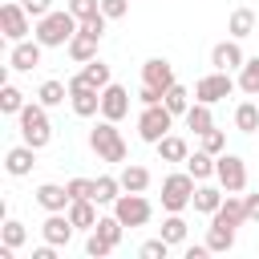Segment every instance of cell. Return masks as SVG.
<instances>
[{
  "instance_id": "obj_1",
  "label": "cell",
  "mask_w": 259,
  "mask_h": 259,
  "mask_svg": "<svg viewBox=\"0 0 259 259\" xmlns=\"http://www.w3.org/2000/svg\"><path fill=\"white\" fill-rule=\"evenodd\" d=\"M81 28V20L69 12V8H61V12H49V16H40L36 20V28H32V36L45 45V49H65L69 40H73V32Z\"/></svg>"
},
{
  "instance_id": "obj_2",
  "label": "cell",
  "mask_w": 259,
  "mask_h": 259,
  "mask_svg": "<svg viewBox=\"0 0 259 259\" xmlns=\"http://www.w3.org/2000/svg\"><path fill=\"white\" fill-rule=\"evenodd\" d=\"M16 121H20V142H28V146H36V150H45V146L53 142L49 105H40V101H28V105L16 113Z\"/></svg>"
},
{
  "instance_id": "obj_3",
  "label": "cell",
  "mask_w": 259,
  "mask_h": 259,
  "mask_svg": "<svg viewBox=\"0 0 259 259\" xmlns=\"http://www.w3.org/2000/svg\"><path fill=\"white\" fill-rule=\"evenodd\" d=\"M89 150H93L101 162H125V154H130L117 121H109V117H101V121L89 130Z\"/></svg>"
},
{
  "instance_id": "obj_4",
  "label": "cell",
  "mask_w": 259,
  "mask_h": 259,
  "mask_svg": "<svg viewBox=\"0 0 259 259\" xmlns=\"http://www.w3.org/2000/svg\"><path fill=\"white\" fill-rule=\"evenodd\" d=\"M194 186H198V178H194L190 170L166 174V178H162V210H166V214H170V210H186V206L194 202Z\"/></svg>"
},
{
  "instance_id": "obj_5",
  "label": "cell",
  "mask_w": 259,
  "mask_h": 259,
  "mask_svg": "<svg viewBox=\"0 0 259 259\" xmlns=\"http://www.w3.org/2000/svg\"><path fill=\"white\" fill-rule=\"evenodd\" d=\"M113 214L134 231V227H146V223H150L154 206H150L146 190H121V194H117V202H113Z\"/></svg>"
},
{
  "instance_id": "obj_6",
  "label": "cell",
  "mask_w": 259,
  "mask_h": 259,
  "mask_svg": "<svg viewBox=\"0 0 259 259\" xmlns=\"http://www.w3.org/2000/svg\"><path fill=\"white\" fill-rule=\"evenodd\" d=\"M170 125H174V113H170L162 101H158V105H146L142 117H138V138L150 142V146H158V142L170 134Z\"/></svg>"
},
{
  "instance_id": "obj_7",
  "label": "cell",
  "mask_w": 259,
  "mask_h": 259,
  "mask_svg": "<svg viewBox=\"0 0 259 259\" xmlns=\"http://www.w3.org/2000/svg\"><path fill=\"white\" fill-rule=\"evenodd\" d=\"M0 28H4V36L16 45V40H28V32H32L36 24H32V16H28V8H24V4L4 0V4H0Z\"/></svg>"
},
{
  "instance_id": "obj_8",
  "label": "cell",
  "mask_w": 259,
  "mask_h": 259,
  "mask_svg": "<svg viewBox=\"0 0 259 259\" xmlns=\"http://www.w3.org/2000/svg\"><path fill=\"white\" fill-rule=\"evenodd\" d=\"M235 89H239V81H235L231 73L214 69V73H206V77H198V81H194V101H206V105H214V101L231 97Z\"/></svg>"
},
{
  "instance_id": "obj_9",
  "label": "cell",
  "mask_w": 259,
  "mask_h": 259,
  "mask_svg": "<svg viewBox=\"0 0 259 259\" xmlns=\"http://www.w3.org/2000/svg\"><path fill=\"white\" fill-rule=\"evenodd\" d=\"M69 105L77 117H93V113H101V89H93L81 73H73L69 77Z\"/></svg>"
},
{
  "instance_id": "obj_10",
  "label": "cell",
  "mask_w": 259,
  "mask_h": 259,
  "mask_svg": "<svg viewBox=\"0 0 259 259\" xmlns=\"http://www.w3.org/2000/svg\"><path fill=\"white\" fill-rule=\"evenodd\" d=\"M214 178H219V186H223L227 194H243V190H247V162H243L239 154H219Z\"/></svg>"
},
{
  "instance_id": "obj_11",
  "label": "cell",
  "mask_w": 259,
  "mask_h": 259,
  "mask_svg": "<svg viewBox=\"0 0 259 259\" xmlns=\"http://www.w3.org/2000/svg\"><path fill=\"white\" fill-rule=\"evenodd\" d=\"M40 53H45V45L32 36V40H16L12 45V53H8V69H16V73H32L36 65H40Z\"/></svg>"
},
{
  "instance_id": "obj_12",
  "label": "cell",
  "mask_w": 259,
  "mask_h": 259,
  "mask_svg": "<svg viewBox=\"0 0 259 259\" xmlns=\"http://www.w3.org/2000/svg\"><path fill=\"white\" fill-rule=\"evenodd\" d=\"M125 113H130V89H125V85H117V81H109V85L101 89V117L121 121Z\"/></svg>"
},
{
  "instance_id": "obj_13",
  "label": "cell",
  "mask_w": 259,
  "mask_h": 259,
  "mask_svg": "<svg viewBox=\"0 0 259 259\" xmlns=\"http://www.w3.org/2000/svg\"><path fill=\"white\" fill-rule=\"evenodd\" d=\"M73 219L65 214V210H49V219L40 223V235H45V243H53V247H69V239H73Z\"/></svg>"
},
{
  "instance_id": "obj_14",
  "label": "cell",
  "mask_w": 259,
  "mask_h": 259,
  "mask_svg": "<svg viewBox=\"0 0 259 259\" xmlns=\"http://www.w3.org/2000/svg\"><path fill=\"white\" fill-rule=\"evenodd\" d=\"M243 45L235 40V36H227V40H219L214 49H210V65L214 69H223V73H235V69H243Z\"/></svg>"
},
{
  "instance_id": "obj_15",
  "label": "cell",
  "mask_w": 259,
  "mask_h": 259,
  "mask_svg": "<svg viewBox=\"0 0 259 259\" xmlns=\"http://www.w3.org/2000/svg\"><path fill=\"white\" fill-rule=\"evenodd\" d=\"M142 85H154V89H170L174 85V65L166 61V57H150L146 65H142Z\"/></svg>"
},
{
  "instance_id": "obj_16",
  "label": "cell",
  "mask_w": 259,
  "mask_h": 259,
  "mask_svg": "<svg viewBox=\"0 0 259 259\" xmlns=\"http://www.w3.org/2000/svg\"><path fill=\"white\" fill-rule=\"evenodd\" d=\"M32 166H36V146H28V142H20V146H12V150L4 154V170H8L12 178L32 174Z\"/></svg>"
},
{
  "instance_id": "obj_17",
  "label": "cell",
  "mask_w": 259,
  "mask_h": 259,
  "mask_svg": "<svg viewBox=\"0 0 259 259\" xmlns=\"http://www.w3.org/2000/svg\"><path fill=\"white\" fill-rule=\"evenodd\" d=\"M97 45H101V36H93V32L77 28V32H73V40L65 45V53H69L77 65H85V61H93V57H97Z\"/></svg>"
},
{
  "instance_id": "obj_18",
  "label": "cell",
  "mask_w": 259,
  "mask_h": 259,
  "mask_svg": "<svg viewBox=\"0 0 259 259\" xmlns=\"http://www.w3.org/2000/svg\"><path fill=\"white\" fill-rule=\"evenodd\" d=\"M36 202H40L45 210H69L73 194H69V186H61V182H45V186H36Z\"/></svg>"
},
{
  "instance_id": "obj_19",
  "label": "cell",
  "mask_w": 259,
  "mask_h": 259,
  "mask_svg": "<svg viewBox=\"0 0 259 259\" xmlns=\"http://www.w3.org/2000/svg\"><path fill=\"white\" fill-rule=\"evenodd\" d=\"M210 223H223V227H243V223H247V206H243V198H239V194H227V198H223V206L210 214Z\"/></svg>"
},
{
  "instance_id": "obj_20",
  "label": "cell",
  "mask_w": 259,
  "mask_h": 259,
  "mask_svg": "<svg viewBox=\"0 0 259 259\" xmlns=\"http://www.w3.org/2000/svg\"><path fill=\"white\" fill-rule=\"evenodd\" d=\"M65 214L73 219V227H77V231H93V227H97V219H101V214H97V202H93V198H73Z\"/></svg>"
},
{
  "instance_id": "obj_21",
  "label": "cell",
  "mask_w": 259,
  "mask_h": 259,
  "mask_svg": "<svg viewBox=\"0 0 259 259\" xmlns=\"http://www.w3.org/2000/svg\"><path fill=\"white\" fill-rule=\"evenodd\" d=\"M223 198H227V190H223V186H206V182H198V186H194V202H190V206H194L198 214H214V210L223 206Z\"/></svg>"
},
{
  "instance_id": "obj_22",
  "label": "cell",
  "mask_w": 259,
  "mask_h": 259,
  "mask_svg": "<svg viewBox=\"0 0 259 259\" xmlns=\"http://www.w3.org/2000/svg\"><path fill=\"white\" fill-rule=\"evenodd\" d=\"M117 194H121V178L117 174H97L93 178V202L97 206H113Z\"/></svg>"
},
{
  "instance_id": "obj_23",
  "label": "cell",
  "mask_w": 259,
  "mask_h": 259,
  "mask_svg": "<svg viewBox=\"0 0 259 259\" xmlns=\"http://www.w3.org/2000/svg\"><path fill=\"white\" fill-rule=\"evenodd\" d=\"M186 130H194L198 138H202L206 130H214V113H210L206 101H194V105L186 109Z\"/></svg>"
},
{
  "instance_id": "obj_24",
  "label": "cell",
  "mask_w": 259,
  "mask_h": 259,
  "mask_svg": "<svg viewBox=\"0 0 259 259\" xmlns=\"http://www.w3.org/2000/svg\"><path fill=\"white\" fill-rule=\"evenodd\" d=\"M158 158H162V162H186V158H190V146H186V138H178V134H166V138L158 142Z\"/></svg>"
},
{
  "instance_id": "obj_25",
  "label": "cell",
  "mask_w": 259,
  "mask_h": 259,
  "mask_svg": "<svg viewBox=\"0 0 259 259\" xmlns=\"http://www.w3.org/2000/svg\"><path fill=\"white\" fill-rule=\"evenodd\" d=\"M186 231H190V227H186L182 210H170V214L162 219V231H158V235H162L170 247H178V243H186Z\"/></svg>"
},
{
  "instance_id": "obj_26",
  "label": "cell",
  "mask_w": 259,
  "mask_h": 259,
  "mask_svg": "<svg viewBox=\"0 0 259 259\" xmlns=\"http://www.w3.org/2000/svg\"><path fill=\"white\" fill-rule=\"evenodd\" d=\"M206 247H210V255H223V251H231V247H235V227L210 223V231H206Z\"/></svg>"
},
{
  "instance_id": "obj_27",
  "label": "cell",
  "mask_w": 259,
  "mask_h": 259,
  "mask_svg": "<svg viewBox=\"0 0 259 259\" xmlns=\"http://www.w3.org/2000/svg\"><path fill=\"white\" fill-rule=\"evenodd\" d=\"M235 130L239 134H255L259 130V101H239L235 105Z\"/></svg>"
},
{
  "instance_id": "obj_28",
  "label": "cell",
  "mask_w": 259,
  "mask_h": 259,
  "mask_svg": "<svg viewBox=\"0 0 259 259\" xmlns=\"http://www.w3.org/2000/svg\"><path fill=\"white\" fill-rule=\"evenodd\" d=\"M227 32H231L235 40L251 36V32H255V12H251V8H235V12H231V20H227Z\"/></svg>"
},
{
  "instance_id": "obj_29",
  "label": "cell",
  "mask_w": 259,
  "mask_h": 259,
  "mask_svg": "<svg viewBox=\"0 0 259 259\" xmlns=\"http://www.w3.org/2000/svg\"><path fill=\"white\" fill-rule=\"evenodd\" d=\"M162 105H166V109H170L174 117H186V109H190L194 101H190V93H186V85H178V81H174V85L166 89V97H162Z\"/></svg>"
},
{
  "instance_id": "obj_30",
  "label": "cell",
  "mask_w": 259,
  "mask_h": 259,
  "mask_svg": "<svg viewBox=\"0 0 259 259\" xmlns=\"http://www.w3.org/2000/svg\"><path fill=\"white\" fill-rule=\"evenodd\" d=\"M214 162H219L214 154H206V150H194V154H190V158H186L182 166H186V170H190V174H194L198 182H206V178L214 174Z\"/></svg>"
},
{
  "instance_id": "obj_31",
  "label": "cell",
  "mask_w": 259,
  "mask_h": 259,
  "mask_svg": "<svg viewBox=\"0 0 259 259\" xmlns=\"http://www.w3.org/2000/svg\"><path fill=\"white\" fill-rule=\"evenodd\" d=\"M117 178H121V190H146V186H150V170L138 166V162H125Z\"/></svg>"
},
{
  "instance_id": "obj_32",
  "label": "cell",
  "mask_w": 259,
  "mask_h": 259,
  "mask_svg": "<svg viewBox=\"0 0 259 259\" xmlns=\"http://www.w3.org/2000/svg\"><path fill=\"white\" fill-rule=\"evenodd\" d=\"M235 81H239V89H243L247 97H259V57H247Z\"/></svg>"
},
{
  "instance_id": "obj_33",
  "label": "cell",
  "mask_w": 259,
  "mask_h": 259,
  "mask_svg": "<svg viewBox=\"0 0 259 259\" xmlns=\"http://www.w3.org/2000/svg\"><path fill=\"white\" fill-rule=\"evenodd\" d=\"M81 77H85V81H89L93 89H105V85L113 81V73H109V65H105V61H97V57L81 65Z\"/></svg>"
},
{
  "instance_id": "obj_34",
  "label": "cell",
  "mask_w": 259,
  "mask_h": 259,
  "mask_svg": "<svg viewBox=\"0 0 259 259\" xmlns=\"http://www.w3.org/2000/svg\"><path fill=\"white\" fill-rule=\"evenodd\" d=\"M65 97H69V81H45V85L36 89V101H40V105H49V109H53V105H61Z\"/></svg>"
},
{
  "instance_id": "obj_35",
  "label": "cell",
  "mask_w": 259,
  "mask_h": 259,
  "mask_svg": "<svg viewBox=\"0 0 259 259\" xmlns=\"http://www.w3.org/2000/svg\"><path fill=\"white\" fill-rule=\"evenodd\" d=\"M28 101H24V93L12 85V81H4V89H0V113H8V117H16L20 109H24Z\"/></svg>"
},
{
  "instance_id": "obj_36",
  "label": "cell",
  "mask_w": 259,
  "mask_h": 259,
  "mask_svg": "<svg viewBox=\"0 0 259 259\" xmlns=\"http://www.w3.org/2000/svg\"><path fill=\"white\" fill-rule=\"evenodd\" d=\"M24 239H28L24 223H16V219H4V227H0V243H8V247H24Z\"/></svg>"
},
{
  "instance_id": "obj_37",
  "label": "cell",
  "mask_w": 259,
  "mask_h": 259,
  "mask_svg": "<svg viewBox=\"0 0 259 259\" xmlns=\"http://www.w3.org/2000/svg\"><path fill=\"white\" fill-rule=\"evenodd\" d=\"M109 251H113V243H109V239H101L97 231H89V239H85V255H89V259H105Z\"/></svg>"
},
{
  "instance_id": "obj_38",
  "label": "cell",
  "mask_w": 259,
  "mask_h": 259,
  "mask_svg": "<svg viewBox=\"0 0 259 259\" xmlns=\"http://www.w3.org/2000/svg\"><path fill=\"white\" fill-rule=\"evenodd\" d=\"M138 255H142V259H166V255H170V243H166L162 235H158V239H146V243L138 247Z\"/></svg>"
},
{
  "instance_id": "obj_39",
  "label": "cell",
  "mask_w": 259,
  "mask_h": 259,
  "mask_svg": "<svg viewBox=\"0 0 259 259\" xmlns=\"http://www.w3.org/2000/svg\"><path fill=\"white\" fill-rule=\"evenodd\" d=\"M69 12L77 20H93V16H101V0H69Z\"/></svg>"
},
{
  "instance_id": "obj_40",
  "label": "cell",
  "mask_w": 259,
  "mask_h": 259,
  "mask_svg": "<svg viewBox=\"0 0 259 259\" xmlns=\"http://www.w3.org/2000/svg\"><path fill=\"white\" fill-rule=\"evenodd\" d=\"M202 150L214 154V158L227 154V134H223V130H206V134H202Z\"/></svg>"
},
{
  "instance_id": "obj_41",
  "label": "cell",
  "mask_w": 259,
  "mask_h": 259,
  "mask_svg": "<svg viewBox=\"0 0 259 259\" xmlns=\"http://www.w3.org/2000/svg\"><path fill=\"white\" fill-rule=\"evenodd\" d=\"M65 186H69L73 198H93V178H69Z\"/></svg>"
},
{
  "instance_id": "obj_42",
  "label": "cell",
  "mask_w": 259,
  "mask_h": 259,
  "mask_svg": "<svg viewBox=\"0 0 259 259\" xmlns=\"http://www.w3.org/2000/svg\"><path fill=\"white\" fill-rule=\"evenodd\" d=\"M101 12H105L109 20H121V16L130 12V0H101Z\"/></svg>"
},
{
  "instance_id": "obj_43",
  "label": "cell",
  "mask_w": 259,
  "mask_h": 259,
  "mask_svg": "<svg viewBox=\"0 0 259 259\" xmlns=\"http://www.w3.org/2000/svg\"><path fill=\"white\" fill-rule=\"evenodd\" d=\"M20 4L28 8V16H32V20H40V16H49V12H53V0H20Z\"/></svg>"
},
{
  "instance_id": "obj_44",
  "label": "cell",
  "mask_w": 259,
  "mask_h": 259,
  "mask_svg": "<svg viewBox=\"0 0 259 259\" xmlns=\"http://www.w3.org/2000/svg\"><path fill=\"white\" fill-rule=\"evenodd\" d=\"M162 97H166V93H162V89H154V85H142V89H138V101H142V105H158Z\"/></svg>"
},
{
  "instance_id": "obj_45",
  "label": "cell",
  "mask_w": 259,
  "mask_h": 259,
  "mask_svg": "<svg viewBox=\"0 0 259 259\" xmlns=\"http://www.w3.org/2000/svg\"><path fill=\"white\" fill-rule=\"evenodd\" d=\"M243 206H247V223H259V190L243 194Z\"/></svg>"
},
{
  "instance_id": "obj_46",
  "label": "cell",
  "mask_w": 259,
  "mask_h": 259,
  "mask_svg": "<svg viewBox=\"0 0 259 259\" xmlns=\"http://www.w3.org/2000/svg\"><path fill=\"white\" fill-rule=\"evenodd\" d=\"M210 255V247L206 243H194V247H186V259H206Z\"/></svg>"
}]
</instances>
